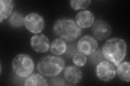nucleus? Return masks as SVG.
Masks as SVG:
<instances>
[{
    "label": "nucleus",
    "mask_w": 130,
    "mask_h": 86,
    "mask_svg": "<svg viewBox=\"0 0 130 86\" xmlns=\"http://www.w3.org/2000/svg\"><path fill=\"white\" fill-rule=\"evenodd\" d=\"M101 51L105 58L117 66L126 55L127 44L123 39L113 38L106 41Z\"/></svg>",
    "instance_id": "nucleus-1"
},
{
    "label": "nucleus",
    "mask_w": 130,
    "mask_h": 86,
    "mask_svg": "<svg viewBox=\"0 0 130 86\" xmlns=\"http://www.w3.org/2000/svg\"><path fill=\"white\" fill-rule=\"evenodd\" d=\"M56 36L67 42H72L78 38L82 34V30L72 19L62 18L57 20L53 26Z\"/></svg>",
    "instance_id": "nucleus-2"
},
{
    "label": "nucleus",
    "mask_w": 130,
    "mask_h": 86,
    "mask_svg": "<svg viewBox=\"0 0 130 86\" xmlns=\"http://www.w3.org/2000/svg\"><path fill=\"white\" fill-rule=\"evenodd\" d=\"M64 67V61L59 56L47 55L41 59L38 63V71L48 77H55L61 73Z\"/></svg>",
    "instance_id": "nucleus-3"
},
{
    "label": "nucleus",
    "mask_w": 130,
    "mask_h": 86,
    "mask_svg": "<svg viewBox=\"0 0 130 86\" xmlns=\"http://www.w3.org/2000/svg\"><path fill=\"white\" fill-rule=\"evenodd\" d=\"M12 68L15 74L20 77H27L31 74L34 69L33 60L25 53L16 55L12 62Z\"/></svg>",
    "instance_id": "nucleus-4"
},
{
    "label": "nucleus",
    "mask_w": 130,
    "mask_h": 86,
    "mask_svg": "<svg viewBox=\"0 0 130 86\" xmlns=\"http://www.w3.org/2000/svg\"><path fill=\"white\" fill-rule=\"evenodd\" d=\"M24 24L31 33L38 34L43 30L45 23L43 18L40 15L36 13H31L24 17Z\"/></svg>",
    "instance_id": "nucleus-5"
},
{
    "label": "nucleus",
    "mask_w": 130,
    "mask_h": 86,
    "mask_svg": "<svg viewBox=\"0 0 130 86\" xmlns=\"http://www.w3.org/2000/svg\"><path fill=\"white\" fill-rule=\"evenodd\" d=\"M116 73L115 66L108 61L104 60L96 65V75L98 78L101 81H111L115 77Z\"/></svg>",
    "instance_id": "nucleus-6"
},
{
    "label": "nucleus",
    "mask_w": 130,
    "mask_h": 86,
    "mask_svg": "<svg viewBox=\"0 0 130 86\" xmlns=\"http://www.w3.org/2000/svg\"><path fill=\"white\" fill-rule=\"evenodd\" d=\"M91 27V32L94 38L100 41L106 40L112 34V28L110 25L106 21L102 19L96 20Z\"/></svg>",
    "instance_id": "nucleus-7"
},
{
    "label": "nucleus",
    "mask_w": 130,
    "mask_h": 86,
    "mask_svg": "<svg viewBox=\"0 0 130 86\" xmlns=\"http://www.w3.org/2000/svg\"><path fill=\"white\" fill-rule=\"evenodd\" d=\"M98 46V44L94 37L86 35L79 39L77 44V49L84 55H90L96 51Z\"/></svg>",
    "instance_id": "nucleus-8"
},
{
    "label": "nucleus",
    "mask_w": 130,
    "mask_h": 86,
    "mask_svg": "<svg viewBox=\"0 0 130 86\" xmlns=\"http://www.w3.org/2000/svg\"><path fill=\"white\" fill-rule=\"evenodd\" d=\"M30 45L34 51L38 53H46L50 48V42L44 35H35L30 39Z\"/></svg>",
    "instance_id": "nucleus-9"
},
{
    "label": "nucleus",
    "mask_w": 130,
    "mask_h": 86,
    "mask_svg": "<svg viewBox=\"0 0 130 86\" xmlns=\"http://www.w3.org/2000/svg\"><path fill=\"white\" fill-rule=\"evenodd\" d=\"M64 78L67 82L72 84L79 83L82 80L83 74L80 69L75 66H69L65 68Z\"/></svg>",
    "instance_id": "nucleus-10"
},
{
    "label": "nucleus",
    "mask_w": 130,
    "mask_h": 86,
    "mask_svg": "<svg viewBox=\"0 0 130 86\" xmlns=\"http://www.w3.org/2000/svg\"><path fill=\"white\" fill-rule=\"evenodd\" d=\"M75 22L81 28L90 27L94 22V16L89 10L80 11L76 15Z\"/></svg>",
    "instance_id": "nucleus-11"
},
{
    "label": "nucleus",
    "mask_w": 130,
    "mask_h": 86,
    "mask_svg": "<svg viewBox=\"0 0 130 86\" xmlns=\"http://www.w3.org/2000/svg\"><path fill=\"white\" fill-rule=\"evenodd\" d=\"M14 7V2L11 0H1L0 1V22L10 17Z\"/></svg>",
    "instance_id": "nucleus-12"
},
{
    "label": "nucleus",
    "mask_w": 130,
    "mask_h": 86,
    "mask_svg": "<svg viewBox=\"0 0 130 86\" xmlns=\"http://www.w3.org/2000/svg\"><path fill=\"white\" fill-rule=\"evenodd\" d=\"M24 85L26 86H47L48 83L42 74L37 73L28 76L24 81Z\"/></svg>",
    "instance_id": "nucleus-13"
},
{
    "label": "nucleus",
    "mask_w": 130,
    "mask_h": 86,
    "mask_svg": "<svg viewBox=\"0 0 130 86\" xmlns=\"http://www.w3.org/2000/svg\"><path fill=\"white\" fill-rule=\"evenodd\" d=\"M117 67V75L119 78L124 82H129L130 64L129 61H124L119 64Z\"/></svg>",
    "instance_id": "nucleus-14"
},
{
    "label": "nucleus",
    "mask_w": 130,
    "mask_h": 86,
    "mask_svg": "<svg viewBox=\"0 0 130 86\" xmlns=\"http://www.w3.org/2000/svg\"><path fill=\"white\" fill-rule=\"evenodd\" d=\"M67 46L65 41L61 38H56L51 45V51L56 55H61L67 51Z\"/></svg>",
    "instance_id": "nucleus-15"
},
{
    "label": "nucleus",
    "mask_w": 130,
    "mask_h": 86,
    "mask_svg": "<svg viewBox=\"0 0 130 86\" xmlns=\"http://www.w3.org/2000/svg\"><path fill=\"white\" fill-rule=\"evenodd\" d=\"M24 17L23 15L18 11H14L11 14L9 18L10 25L14 27H21L24 23Z\"/></svg>",
    "instance_id": "nucleus-16"
},
{
    "label": "nucleus",
    "mask_w": 130,
    "mask_h": 86,
    "mask_svg": "<svg viewBox=\"0 0 130 86\" xmlns=\"http://www.w3.org/2000/svg\"><path fill=\"white\" fill-rule=\"evenodd\" d=\"M91 3V1L90 0H72L70 1V5L74 10H78L85 9L89 6Z\"/></svg>",
    "instance_id": "nucleus-17"
},
{
    "label": "nucleus",
    "mask_w": 130,
    "mask_h": 86,
    "mask_svg": "<svg viewBox=\"0 0 130 86\" xmlns=\"http://www.w3.org/2000/svg\"><path fill=\"white\" fill-rule=\"evenodd\" d=\"M87 58L83 53H76L73 57V63L78 67H83L86 65Z\"/></svg>",
    "instance_id": "nucleus-18"
},
{
    "label": "nucleus",
    "mask_w": 130,
    "mask_h": 86,
    "mask_svg": "<svg viewBox=\"0 0 130 86\" xmlns=\"http://www.w3.org/2000/svg\"><path fill=\"white\" fill-rule=\"evenodd\" d=\"M104 59L105 58L103 54L102 51L100 50L96 51L94 53L90 55V56H89V59H90L91 62L94 64H99L101 61H104Z\"/></svg>",
    "instance_id": "nucleus-19"
},
{
    "label": "nucleus",
    "mask_w": 130,
    "mask_h": 86,
    "mask_svg": "<svg viewBox=\"0 0 130 86\" xmlns=\"http://www.w3.org/2000/svg\"><path fill=\"white\" fill-rule=\"evenodd\" d=\"M51 82L52 83L51 84L53 85H58V83H59V85H62L65 84L64 80L61 78H59V77H56V78L52 79Z\"/></svg>",
    "instance_id": "nucleus-20"
}]
</instances>
